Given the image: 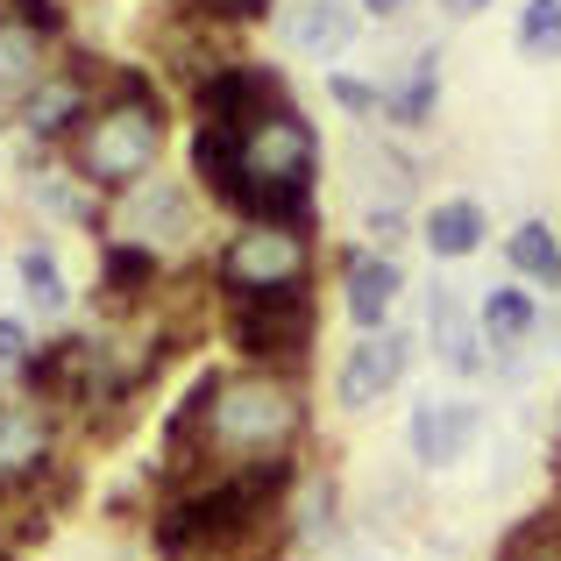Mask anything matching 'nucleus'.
<instances>
[{
    "label": "nucleus",
    "instance_id": "1",
    "mask_svg": "<svg viewBox=\"0 0 561 561\" xmlns=\"http://www.w3.org/2000/svg\"><path fill=\"white\" fill-rule=\"evenodd\" d=\"M306 440V383L299 370H206L185 391V405L164 426L171 483L206 469H256V462H299Z\"/></svg>",
    "mask_w": 561,
    "mask_h": 561
},
{
    "label": "nucleus",
    "instance_id": "2",
    "mask_svg": "<svg viewBox=\"0 0 561 561\" xmlns=\"http://www.w3.org/2000/svg\"><path fill=\"white\" fill-rule=\"evenodd\" d=\"M164 100L150 93L142 71H107V93L93 100L79 128L65 142V164L79 171L100 199H122L128 185H142L157 164H164Z\"/></svg>",
    "mask_w": 561,
    "mask_h": 561
},
{
    "label": "nucleus",
    "instance_id": "3",
    "mask_svg": "<svg viewBox=\"0 0 561 561\" xmlns=\"http://www.w3.org/2000/svg\"><path fill=\"white\" fill-rule=\"evenodd\" d=\"M234 136V220H313V179H320V142L299 100H277Z\"/></svg>",
    "mask_w": 561,
    "mask_h": 561
},
{
    "label": "nucleus",
    "instance_id": "4",
    "mask_svg": "<svg viewBox=\"0 0 561 561\" xmlns=\"http://www.w3.org/2000/svg\"><path fill=\"white\" fill-rule=\"evenodd\" d=\"M313 277V220H242L214 249L220 299H263V291H299Z\"/></svg>",
    "mask_w": 561,
    "mask_h": 561
},
{
    "label": "nucleus",
    "instance_id": "5",
    "mask_svg": "<svg viewBox=\"0 0 561 561\" xmlns=\"http://www.w3.org/2000/svg\"><path fill=\"white\" fill-rule=\"evenodd\" d=\"M220 334L242 363L263 370H299L306 348H313V291H263V299H228Z\"/></svg>",
    "mask_w": 561,
    "mask_h": 561
},
{
    "label": "nucleus",
    "instance_id": "6",
    "mask_svg": "<svg viewBox=\"0 0 561 561\" xmlns=\"http://www.w3.org/2000/svg\"><path fill=\"white\" fill-rule=\"evenodd\" d=\"M57 434H65V412L50 398H0V497H28L57 477Z\"/></svg>",
    "mask_w": 561,
    "mask_h": 561
},
{
    "label": "nucleus",
    "instance_id": "7",
    "mask_svg": "<svg viewBox=\"0 0 561 561\" xmlns=\"http://www.w3.org/2000/svg\"><path fill=\"white\" fill-rule=\"evenodd\" d=\"M277 100H291L285 79L271 65H256V57H214V65L192 71V114H199V128H249Z\"/></svg>",
    "mask_w": 561,
    "mask_h": 561
},
{
    "label": "nucleus",
    "instance_id": "8",
    "mask_svg": "<svg viewBox=\"0 0 561 561\" xmlns=\"http://www.w3.org/2000/svg\"><path fill=\"white\" fill-rule=\"evenodd\" d=\"M85 65H93V57H79V65H65V71L50 65L14 100V128H22L28 142H71V128L93 114V100L107 93V71H85Z\"/></svg>",
    "mask_w": 561,
    "mask_h": 561
},
{
    "label": "nucleus",
    "instance_id": "9",
    "mask_svg": "<svg viewBox=\"0 0 561 561\" xmlns=\"http://www.w3.org/2000/svg\"><path fill=\"white\" fill-rule=\"evenodd\" d=\"M114 242H142V249H157V256H179V249L192 242V192L185 179H142V185H128L122 199H114Z\"/></svg>",
    "mask_w": 561,
    "mask_h": 561
},
{
    "label": "nucleus",
    "instance_id": "10",
    "mask_svg": "<svg viewBox=\"0 0 561 561\" xmlns=\"http://www.w3.org/2000/svg\"><path fill=\"white\" fill-rule=\"evenodd\" d=\"M483 448V405L469 398H420L405 420V455L420 469H455Z\"/></svg>",
    "mask_w": 561,
    "mask_h": 561
},
{
    "label": "nucleus",
    "instance_id": "11",
    "mask_svg": "<svg viewBox=\"0 0 561 561\" xmlns=\"http://www.w3.org/2000/svg\"><path fill=\"white\" fill-rule=\"evenodd\" d=\"M405 363H412V342L398 328H377V334H356L342 356V370H334V405L342 412H370L383 398L405 383Z\"/></svg>",
    "mask_w": 561,
    "mask_h": 561
},
{
    "label": "nucleus",
    "instance_id": "12",
    "mask_svg": "<svg viewBox=\"0 0 561 561\" xmlns=\"http://www.w3.org/2000/svg\"><path fill=\"white\" fill-rule=\"evenodd\" d=\"M426 334H434V356L448 363L455 377H483L497 363L491 342H483V328H477V313L462 306L455 285H426Z\"/></svg>",
    "mask_w": 561,
    "mask_h": 561
},
{
    "label": "nucleus",
    "instance_id": "13",
    "mask_svg": "<svg viewBox=\"0 0 561 561\" xmlns=\"http://www.w3.org/2000/svg\"><path fill=\"white\" fill-rule=\"evenodd\" d=\"M285 540L299 554H334L348 540V519H342V483L334 477H299L285 497Z\"/></svg>",
    "mask_w": 561,
    "mask_h": 561
},
{
    "label": "nucleus",
    "instance_id": "14",
    "mask_svg": "<svg viewBox=\"0 0 561 561\" xmlns=\"http://www.w3.org/2000/svg\"><path fill=\"white\" fill-rule=\"evenodd\" d=\"M398 291H405V271H398L383 249H356V256L342 263V313L356 334H377L383 320H391Z\"/></svg>",
    "mask_w": 561,
    "mask_h": 561
},
{
    "label": "nucleus",
    "instance_id": "15",
    "mask_svg": "<svg viewBox=\"0 0 561 561\" xmlns=\"http://www.w3.org/2000/svg\"><path fill=\"white\" fill-rule=\"evenodd\" d=\"M477 328H483V342H491V356H526V348L540 342V291L534 285H491L483 291V313H477Z\"/></svg>",
    "mask_w": 561,
    "mask_h": 561
},
{
    "label": "nucleus",
    "instance_id": "16",
    "mask_svg": "<svg viewBox=\"0 0 561 561\" xmlns=\"http://www.w3.org/2000/svg\"><path fill=\"white\" fill-rule=\"evenodd\" d=\"M277 28H285V43L299 57H348V43L363 36V22H356L348 0H299Z\"/></svg>",
    "mask_w": 561,
    "mask_h": 561
},
{
    "label": "nucleus",
    "instance_id": "17",
    "mask_svg": "<svg viewBox=\"0 0 561 561\" xmlns=\"http://www.w3.org/2000/svg\"><path fill=\"white\" fill-rule=\"evenodd\" d=\"M164 271H171V263L157 256V249H142V242H107V249H100V291H107L122 313L150 306L157 285H164Z\"/></svg>",
    "mask_w": 561,
    "mask_h": 561
},
{
    "label": "nucleus",
    "instance_id": "18",
    "mask_svg": "<svg viewBox=\"0 0 561 561\" xmlns=\"http://www.w3.org/2000/svg\"><path fill=\"white\" fill-rule=\"evenodd\" d=\"M434 114H440V50L426 43V50H412L405 71L383 85V122L391 128H426Z\"/></svg>",
    "mask_w": 561,
    "mask_h": 561
},
{
    "label": "nucleus",
    "instance_id": "19",
    "mask_svg": "<svg viewBox=\"0 0 561 561\" xmlns=\"http://www.w3.org/2000/svg\"><path fill=\"white\" fill-rule=\"evenodd\" d=\"M420 234L440 263H469L483 249V234H491V214H483V199H440L434 214L420 220Z\"/></svg>",
    "mask_w": 561,
    "mask_h": 561
},
{
    "label": "nucleus",
    "instance_id": "20",
    "mask_svg": "<svg viewBox=\"0 0 561 561\" xmlns=\"http://www.w3.org/2000/svg\"><path fill=\"white\" fill-rule=\"evenodd\" d=\"M505 263H512V277H519V285L554 291V285H561V234H554L540 214H526L519 228L505 234Z\"/></svg>",
    "mask_w": 561,
    "mask_h": 561
},
{
    "label": "nucleus",
    "instance_id": "21",
    "mask_svg": "<svg viewBox=\"0 0 561 561\" xmlns=\"http://www.w3.org/2000/svg\"><path fill=\"white\" fill-rule=\"evenodd\" d=\"M50 71V36L43 28H28V22H8L0 14V93L8 100H22L28 85Z\"/></svg>",
    "mask_w": 561,
    "mask_h": 561
},
{
    "label": "nucleus",
    "instance_id": "22",
    "mask_svg": "<svg viewBox=\"0 0 561 561\" xmlns=\"http://www.w3.org/2000/svg\"><path fill=\"white\" fill-rule=\"evenodd\" d=\"M14 277H22L28 306H36L43 320H65V313H71V277H65V263H57V256H50L43 242L14 249Z\"/></svg>",
    "mask_w": 561,
    "mask_h": 561
},
{
    "label": "nucleus",
    "instance_id": "23",
    "mask_svg": "<svg viewBox=\"0 0 561 561\" xmlns=\"http://www.w3.org/2000/svg\"><path fill=\"white\" fill-rule=\"evenodd\" d=\"M512 50L534 57V65H554V57H561V0H519Z\"/></svg>",
    "mask_w": 561,
    "mask_h": 561
},
{
    "label": "nucleus",
    "instance_id": "24",
    "mask_svg": "<svg viewBox=\"0 0 561 561\" xmlns=\"http://www.w3.org/2000/svg\"><path fill=\"white\" fill-rule=\"evenodd\" d=\"M328 100L348 114V122H383V85L363 79V71H342V65H334L328 71Z\"/></svg>",
    "mask_w": 561,
    "mask_h": 561
},
{
    "label": "nucleus",
    "instance_id": "25",
    "mask_svg": "<svg viewBox=\"0 0 561 561\" xmlns=\"http://www.w3.org/2000/svg\"><path fill=\"white\" fill-rule=\"evenodd\" d=\"M505 561H561V512H540L526 534H512Z\"/></svg>",
    "mask_w": 561,
    "mask_h": 561
},
{
    "label": "nucleus",
    "instance_id": "26",
    "mask_svg": "<svg viewBox=\"0 0 561 561\" xmlns=\"http://www.w3.org/2000/svg\"><path fill=\"white\" fill-rule=\"evenodd\" d=\"M0 14H8V22H28V28H43V36H65L71 28V14H65V0H0Z\"/></svg>",
    "mask_w": 561,
    "mask_h": 561
},
{
    "label": "nucleus",
    "instance_id": "27",
    "mask_svg": "<svg viewBox=\"0 0 561 561\" xmlns=\"http://www.w3.org/2000/svg\"><path fill=\"white\" fill-rule=\"evenodd\" d=\"M28 356H36V342H28V328H22V320H8V313H0V377H22L28 370Z\"/></svg>",
    "mask_w": 561,
    "mask_h": 561
},
{
    "label": "nucleus",
    "instance_id": "28",
    "mask_svg": "<svg viewBox=\"0 0 561 561\" xmlns=\"http://www.w3.org/2000/svg\"><path fill=\"white\" fill-rule=\"evenodd\" d=\"M185 14H199V22H256L263 0H179Z\"/></svg>",
    "mask_w": 561,
    "mask_h": 561
},
{
    "label": "nucleus",
    "instance_id": "29",
    "mask_svg": "<svg viewBox=\"0 0 561 561\" xmlns=\"http://www.w3.org/2000/svg\"><path fill=\"white\" fill-rule=\"evenodd\" d=\"M356 8H363V14H370V22H398V14H405V8H412V0H356Z\"/></svg>",
    "mask_w": 561,
    "mask_h": 561
},
{
    "label": "nucleus",
    "instance_id": "30",
    "mask_svg": "<svg viewBox=\"0 0 561 561\" xmlns=\"http://www.w3.org/2000/svg\"><path fill=\"white\" fill-rule=\"evenodd\" d=\"M483 8H497V0H440V14H455V22H469V14H483Z\"/></svg>",
    "mask_w": 561,
    "mask_h": 561
},
{
    "label": "nucleus",
    "instance_id": "31",
    "mask_svg": "<svg viewBox=\"0 0 561 561\" xmlns=\"http://www.w3.org/2000/svg\"><path fill=\"white\" fill-rule=\"evenodd\" d=\"M334 561H377V548H370V540H342V548H334Z\"/></svg>",
    "mask_w": 561,
    "mask_h": 561
},
{
    "label": "nucleus",
    "instance_id": "32",
    "mask_svg": "<svg viewBox=\"0 0 561 561\" xmlns=\"http://www.w3.org/2000/svg\"><path fill=\"white\" fill-rule=\"evenodd\" d=\"M8 128H14V100L0 93V136H8Z\"/></svg>",
    "mask_w": 561,
    "mask_h": 561
},
{
    "label": "nucleus",
    "instance_id": "33",
    "mask_svg": "<svg viewBox=\"0 0 561 561\" xmlns=\"http://www.w3.org/2000/svg\"><path fill=\"white\" fill-rule=\"evenodd\" d=\"M554 491H561V448H554Z\"/></svg>",
    "mask_w": 561,
    "mask_h": 561
}]
</instances>
